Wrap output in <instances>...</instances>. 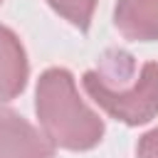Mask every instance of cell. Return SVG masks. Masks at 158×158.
I'll list each match as a JSON object with an SVG mask.
<instances>
[{
	"label": "cell",
	"instance_id": "6da1fadb",
	"mask_svg": "<svg viewBox=\"0 0 158 158\" xmlns=\"http://www.w3.org/2000/svg\"><path fill=\"white\" fill-rule=\"evenodd\" d=\"M81 86L104 114L126 126H141L158 116V62H146L138 69L131 52L109 49L96 69L84 72Z\"/></svg>",
	"mask_w": 158,
	"mask_h": 158
},
{
	"label": "cell",
	"instance_id": "7a4b0ae2",
	"mask_svg": "<svg viewBox=\"0 0 158 158\" xmlns=\"http://www.w3.org/2000/svg\"><path fill=\"white\" fill-rule=\"evenodd\" d=\"M35 111L42 133L54 148L91 151L104 138V118L79 96L69 69L49 67L40 74L35 89Z\"/></svg>",
	"mask_w": 158,
	"mask_h": 158
},
{
	"label": "cell",
	"instance_id": "3957f363",
	"mask_svg": "<svg viewBox=\"0 0 158 158\" xmlns=\"http://www.w3.org/2000/svg\"><path fill=\"white\" fill-rule=\"evenodd\" d=\"M54 146L15 109L0 106V158H52Z\"/></svg>",
	"mask_w": 158,
	"mask_h": 158
},
{
	"label": "cell",
	"instance_id": "277c9868",
	"mask_svg": "<svg viewBox=\"0 0 158 158\" xmlns=\"http://www.w3.org/2000/svg\"><path fill=\"white\" fill-rule=\"evenodd\" d=\"M30 79V62L20 37L0 25V104L17 99Z\"/></svg>",
	"mask_w": 158,
	"mask_h": 158
},
{
	"label": "cell",
	"instance_id": "5b68a950",
	"mask_svg": "<svg viewBox=\"0 0 158 158\" xmlns=\"http://www.w3.org/2000/svg\"><path fill=\"white\" fill-rule=\"evenodd\" d=\"M114 25L131 42H158V0H116Z\"/></svg>",
	"mask_w": 158,
	"mask_h": 158
},
{
	"label": "cell",
	"instance_id": "8992f818",
	"mask_svg": "<svg viewBox=\"0 0 158 158\" xmlns=\"http://www.w3.org/2000/svg\"><path fill=\"white\" fill-rule=\"evenodd\" d=\"M47 5L79 30H89L96 10V0H47Z\"/></svg>",
	"mask_w": 158,
	"mask_h": 158
},
{
	"label": "cell",
	"instance_id": "52a82bcc",
	"mask_svg": "<svg viewBox=\"0 0 158 158\" xmlns=\"http://www.w3.org/2000/svg\"><path fill=\"white\" fill-rule=\"evenodd\" d=\"M136 158H158V126L146 131L136 143Z\"/></svg>",
	"mask_w": 158,
	"mask_h": 158
},
{
	"label": "cell",
	"instance_id": "ba28073f",
	"mask_svg": "<svg viewBox=\"0 0 158 158\" xmlns=\"http://www.w3.org/2000/svg\"><path fill=\"white\" fill-rule=\"evenodd\" d=\"M0 2H2V0H0Z\"/></svg>",
	"mask_w": 158,
	"mask_h": 158
}]
</instances>
